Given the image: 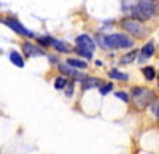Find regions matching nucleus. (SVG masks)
<instances>
[{
    "mask_svg": "<svg viewBox=\"0 0 159 154\" xmlns=\"http://www.w3.org/2000/svg\"><path fill=\"white\" fill-rule=\"evenodd\" d=\"M132 97H134V103L139 110H145L150 103L151 100L154 99V94L147 87H134L132 91Z\"/></svg>",
    "mask_w": 159,
    "mask_h": 154,
    "instance_id": "2",
    "label": "nucleus"
},
{
    "mask_svg": "<svg viewBox=\"0 0 159 154\" xmlns=\"http://www.w3.org/2000/svg\"><path fill=\"white\" fill-rule=\"evenodd\" d=\"M52 40H54V38H51V37H40V38H38V43L43 45V46H46V45H51Z\"/></svg>",
    "mask_w": 159,
    "mask_h": 154,
    "instance_id": "19",
    "label": "nucleus"
},
{
    "mask_svg": "<svg viewBox=\"0 0 159 154\" xmlns=\"http://www.w3.org/2000/svg\"><path fill=\"white\" fill-rule=\"evenodd\" d=\"M5 25H8L10 29H13L16 33H19V35H24V37H34V33L30 32V30H27L24 27V25L19 22V21H16V19H13V18H8V19H3L2 21Z\"/></svg>",
    "mask_w": 159,
    "mask_h": 154,
    "instance_id": "4",
    "label": "nucleus"
},
{
    "mask_svg": "<svg viewBox=\"0 0 159 154\" xmlns=\"http://www.w3.org/2000/svg\"><path fill=\"white\" fill-rule=\"evenodd\" d=\"M102 81L97 80V78H86L83 80V89L86 91V89H92V87H96V86H100Z\"/></svg>",
    "mask_w": 159,
    "mask_h": 154,
    "instance_id": "10",
    "label": "nucleus"
},
{
    "mask_svg": "<svg viewBox=\"0 0 159 154\" xmlns=\"http://www.w3.org/2000/svg\"><path fill=\"white\" fill-rule=\"evenodd\" d=\"M51 46H54L59 53H69V51H70V48H69L67 45H65L64 42H59V40H52Z\"/></svg>",
    "mask_w": 159,
    "mask_h": 154,
    "instance_id": "12",
    "label": "nucleus"
},
{
    "mask_svg": "<svg viewBox=\"0 0 159 154\" xmlns=\"http://www.w3.org/2000/svg\"><path fill=\"white\" fill-rule=\"evenodd\" d=\"M123 27L127 32H130L132 35H137V37H142L145 33V27L142 25V22H139L137 19H130V18L124 19L123 21Z\"/></svg>",
    "mask_w": 159,
    "mask_h": 154,
    "instance_id": "3",
    "label": "nucleus"
},
{
    "mask_svg": "<svg viewBox=\"0 0 159 154\" xmlns=\"http://www.w3.org/2000/svg\"><path fill=\"white\" fill-rule=\"evenodd\" d=\"M8 57H10V60L15 64L16 67H19V68H22L24 67V60H22V56L18 53V51H11V53L8 54Z\"/></svg>",
    "mask_w": 159,
    "mask_h": 154,
    "instance_id": "9",
    "label": "nucleus"
},
{
    "mask_svg": "<svg viewBox=\"0 0 159 154\" xmlns=\"http://www.w3.org/2000/svg\"><path fill=\"white\" fill-rule=\"evenodd\" d=\"M116 97H118V99H121V100H124V102L129 100V95H127L126 92H116Z\"/></svg>",
    "mask_w": 159,
    "mask_h": 154,
    "instance_id": "21",
    "label": "nucleus"
},
{
    "mask_svg": "<svg viewBox=\"0 0 159 154\" xmlns=\"http://www.w3.org/2000/svg\"><path fill=\"white\" fill-rule=\"evenodd\" d=\"M59 70L62 72V73H65V75H73V76H76L78 80H84L83 78V75H80L78 72H76V68L75 67H72V65H69V64H59Z\"/></svg>",
    "mask_w": 159,
    "mask_h": 154,
    "instance_id": "8",
    "label": "nucleus"
},
{
    "mask_svg": "<svg viewBox=\"0 0 159 154\" xmlns=\"http://www.w3.org/2000/svg\"><path fill=\"white\" fill-rule=\"evenodd\" d=\"M72 89H73V84H70V86H69V91H67V95H69V97L72 95Z\"/></svg>",
    "mask_w": 159,
    "mask_h": 154,
    "instance_id": "22",
    "label": "nucleus"
},
{
    "mask_svg": "<svg viewBox=\"0 0 159 154\" xmlns=\"http://www.w3.org/2000/svg\"><path fill=\"white\" fill-rule=\"evenodd\" d=\"M67 64H69V65H72V67H75V68H86V65H88V64L84 62V60H80V59H69L67 60Z\"/></svg>",
    "mask_w": 159,
    "mask_h": 154,
    "instance_id": "14",
    "label": "nucleus"
},
{
    "mask_svg": "<svg viewBox=\"0 0 159 154\" xmlns=\"http://www.w3.org/2000/svg\"><path fill=\"white\" fill-rule=\"evenodd\" d=\"M139 11L142 15V19H147V18H151L154 15V2L153 0H140L139 2Z\"/></svg>",
    "mask_w": 159,
    "mask_h": 154,
    "instance_id": "5",
    "label": "nucleus"
},
{
    "mask_svg": "<svg viewBox=\"0 0 159 154\" xmlns=\"http://www.w3.org/2000/svg\"><path fill=\"white\" fill-rule=\"evenodd\" d=\"M153 54H154V45L150 42V43H147L142 48V56L143 57H151Z\"/></svg>",
    "mask_w": 159,
    "mask_h": 154,
    "instance_id": "11",
    "label": "nucleus"
},
{
    "mask_svg": "<svg viewBox=\"0 0 159 154\" xmlns=\"http://www.w3.org/2000/svg\"><path fill=\"white\" fill-rule=\"evenodd\" d=\"M22 51L27 56H45V51L42 49V48H38V46H35V45H32V43H24L22 45Z\"/></svg>",
    "mask_w": 159,
    "mask_h": 154,
    "instance_id": "7",
    "label": "nucleus"
},
{
    "mask_svg": "<svg viewBox=\"0 0 159 154\" xmlns=\"http://www.w3.org/2000/svg\"><path fill=\"white\" fill-rule=\"evenodd\" d=\"M135 57H137V51H132V53H129V54L121 57V64H132Z\"/></svg>",
    "mask_w": 159,
    "mask_h": 154,
    "instance_id": "16",
    "label": "nucleus"
},
{
    "mask_svg": "<svg viewBox=\"0 0 159 154\" xmlns=\"http://www.w3.org/2000/svg\"><path fill=\"white\" fill-rule=\"evenodd\" d=\"M142 73L145 75V78H147L148 81H151V80L156 78V70L153 67H143L142 68Z\"/></svg>",
    "mask_w": 159,
    "mask_h": 154,
    "instance_id": "13",
    "label": "nucleus"
},
{
    "mask_svg": "<svg viewBox=\"0 0 159 154\" xmlns=\"http://www.w3.org/2000/svg\"><path fill=\"white\" fill-rule=\"evenodd\" d=\"M100 46L107 49H115V48H130L134 42L129 37L123 33H115V35H107V37H99Z\"/></svg>",
    "mask_w": 159,
    "mask_h": 154,
    "instance_id": "1",
    "label": "nucleus"
},
{
    "mask_svg": "<svg viewBox=\"0 0 159 154\" xmlns=\"http://www.w3.org/2000/svg\"><path fill=\"white\" fill-rule=\"evenodd\" d=\"M65 84H67V80H65L64 76H59V78H56V81H54V87L57 89V91L64 89V87H65Z\"/></svg>",
    "mask_w": 159,
    "mask_h": 154,
    "instance_id": "18",
    "label": "nucleus"
},
{
    "mask_svg": "<svg viewBox=\"0 0 159 154\" xmlns=\"http://www.w3.org/2000/svg\"><path fill=\"white\" fill-rule=\"evenodd\" d=\"M75 51H76L80 56H83V57H86V59H91V57H92V53H91V51H88V49H84V48H81V46H76Z\"/></svg>",
    "mask_w": 159,
    "mask_h": 154,
    "instance_id": "17",
    "label": "nucleus"
},
{
    "mask_svg": "<svg viewBox=\"0 0 159 154\" xmlns=\"http://www.w3.org/2000/svg\"><path fill=\"white\" fill-rule=\"evenodd\" d=\"M110 76H111V78H115V80H119V81H127V78H129L126 73H121V72H118L115 68L110 70Z\"/></svg>",
    "mask_w": 159,
    "mask_h": 154,
    "instance_id": "15",
    "label": "nucleus"
},
{
    "mask_svg": "<svg viewBox=\"0 0 159 154\" xmlns=\"http://www.w3.org/2000/svg\"><path fill=\"white\" fill-rule=\"evenodd\" d=\"M111 89H113V84H111V83H108V84H105V86H102V87H100V94H103V95H105V94H108V92L111 91Z\"/></svg>",
    "mask_w": 159,
    "mask_h": 154,
    "instance_id": "20",
    "label": "nucleus"
},
{
    "mask_svg": "<svg viewBox=\"0 0 159 154\" xmlns=\"http://www.w3.org/2000/svg\"><path fill=\"white\" fill-rule=\"evenodd\" d=\"M76 46H81V48L91 51V53H94V49H96L94 42H92L91 37H88V35H80V37L76 38Z\"/></svg>",
    "mask_w": 159,
    "mask_h": 154,
    "instance_id": "6",
    "label": "nucleus"
}]
</instances>
